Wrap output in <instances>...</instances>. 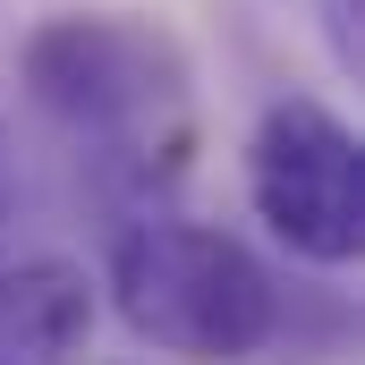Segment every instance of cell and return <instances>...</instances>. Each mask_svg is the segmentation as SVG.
Instances as JSON below:
<instances>
[{
	"label": "cell",
	"instance_id": "cell-5",
	"mask_svg": "<svg viewBox=\"0 0 365 365\" xmlns=\"http://www.w3.org/2000/svg\"><path fill=\"white\" fill-rule=\"evenodd\" d=\"M357 0H323V26H331V51H340V68H357Z\"/></svg>",
	"mask_w": 365,
	"mask_h": 365
},
{
	"label": "cell",
	"instance_id": "cell-6",
	"mask_svg": "<svg viewBox=\"0 0 365 365\" xmlns=\"http://www.w3.org/2000/svg\"><path fill=\"white\" fill-rule=\"evenodd\" d=\"M9 204H17V162H9V136H0V230H9Z\"/></svg>",
	"mask_w": 365,
	"mask_h": 365
},
{
	"label": "cell",
	"instance_id": "cell-2",
	"mask_svg": "<svg viewBox=\"0 0 365 365\" xmlns=\"http://www.w3.org/2000/svg\"><path fill=\"white\" fill-rule=\"evenodd\" d=\"M110 306L119 323L179 365H247L280 331V289L264 255L212 221H136L110 247Z\"/></svg>",
	"mask_w": 365,
	"mask_h": 365
},
{
	"label": "cell",
	"instance_id": "cell-3",
	"mask_svg": "<svg viewBox=\"0 0 365 365\" xmlns=\"http://www.w3.org/2000/svg\"><path fill=\"white\" fill-rule=\"evenodd\" d=\"M247 204L297 264L349 272L365 255V145H357V128L314 93L264 102V119L247 128Z\"/></svg>",
	"mask_w": 365,
	"mask_h": 365
},
{
	"label": "cell",
	"instance_id": "cell-1",
	"mask_svg": "<svg viewBox=\"0 0 365 365\" xmlns=\"http://www.w3.org/2000/svg\"><path fill=\"white\" fill-rule=\"evenodd\" d=\"M17 77L51 128H68L110 179L153 187L187 153V77L179 34L128 9H68L43 17L17 51Z\"/></svg>",
	"mask_w": 365,
	"mask_h": 365
},
{
	"label": "cell",
	"instance_id": "cell-4",
	"mask_svg": "<svg viewBox=\"0 0 365 365\" xmlns=\"http://www.w3.org/2000/svg\"><path fill=\"white\" fill-rule=\"evenodd\" d=\"M93 323V289L77 264H9L0 272V365H68Z\"/></svg>",
	"mask_w": 365,
	"mask_h": 365
}]
</instances>
